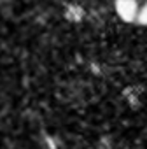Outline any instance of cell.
Segmentation results:
<instances>
[{
  "mask_svg": "<svg viewBox=\"0 0 147 149\" xmlns=\"http://www.w3.org/2000/svg\"><path fill=\"white\" fill-rule=\"evenodd\" d=\"M140 25H147V2L140 7V13H138V19H137Z\"/></svg>",
  "mask_w": 147,
  "mask_h": 149,
  "instance_id": "2",
  "label": "cell"
},
{
  "mask_svg": "<svg viewBox=\"0 0 147 149\" xmlns=\"http://www.w3.org/2000/svg\"><path fill=\"white\" fill-rule=\"evenodd\" d=\"M116 13L117 16L126 21V23H133L138 19V4H137V0H116Z\"/></svg>",
  "mask_w": 147,
  "mask_h": 149,
  "instance_id": "1",
  "label": "cell"
}]
</instances>
